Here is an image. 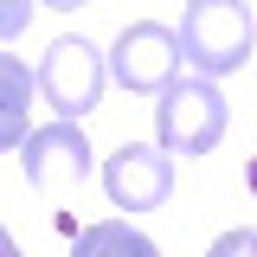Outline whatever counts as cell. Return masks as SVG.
<instances>
[{"label":"cell","mask_w":257,"mask_h":257,"mask_svg":"<svg viewBox=\"0 0 257 257\" xmlns=\"http://www.w3.org/2000/svg\"><path fill=\"white\" fill-rule=\"evenodd\" d=\"M206 257H257V225H238V231L212 238V251H206Z\"/></svg>","instance_id":"9c48e42d"},{"label":"cell","mask_w":257,"mask_h":257,"mask_svg":"<svg viewBox=\"0 0 257 257\" xmlns=\"http://www.w3.org/2000/svg\"><path fill=\"white\" fill-rule=\"evenodd\" d=\"M32 96H39V77L20 52H0V155H13L26 142V116H32Z\"/></svg>","instance_id":"52a82bcc"},{"label":"cell","mask_w":257,"mask_h":257,"mask_svg":"<svg viewBox=\"0 0 257 257\" xmlns=\"http://www.w3.org/2000/svg\"><path fill=\"white\" fill-rule=\"evenodd\" d=\"M225 122H231V109H225L219 84H206V77H174L155 103V148L167 161L180 155H212L225 142Z\"/></svg>","instance_id":"7a4b0ae2"},{"label":"cell","mask_w":257,"mask_h":257,"mask_svg":"<svg viewBox=\"0 0 257 257\" xmlns=\"http://www.w3.org/2000/svg\"><path fill=\"white\" fill-rule=\"evenodd\" d=\"M71 257H161V244L148 238V231H135L128 219H96V225L77 231Z\"/></svg>","instance_id":"ba28073f"},{"label":"cell","mask_w":257,"mask_h":257,"mask_svg":"<svg viewBox=\"0 0 257 257\" xmlns=\"http://www.w3.org/2000/svg\"><path fill=\"white\" fill-rule=\"evenodd\" d=\"M20 161H26V187L58 199V193H77L84 180L96 174V148L84 142L77 122H45V128H26L20 142Z\"/></svg>","instance_id":"5b68a950"},{"label":"cell","mask_w":257,"mask_h":257,"mask_svg":"<svg viewBox=\"0 0 257 257\" xmlns=\"http://www.w3.org/2000/svg\"><path fill=\"white\" fill-rule=\"evenodd\" d=\"M103 193L122 212H155V206L174 199V161L161 148H148V142H122L103 161Z\"/></svg>","instance_id":"8992f818"},{"label":"cell","mask_w":257,"mask_h":257,"mask_svg":"<svg viewBox=\"0 0 257 257\" xmlns=\"http://www.w3.org/2000/svg\"><path fill=\"white\" fill-rule=\"evenodd\" d=\"M103 71H109L122 90H135V96H161L180 77V39H174V26H161V20H128V26L116 32Z\"/></svg>","instance_id":"277c9868"},{"label":"cell","mask_w":257,"mask_h":257,"mask_svg":"<svg viewBox=\"0 0 257 257\" xmlns=\"http://www.w3.org/2000/svg\"><path fill=\"white\" fill-rule=\"evenodd\" d=\"M180 64H193V77H231L238 64L251 58V39H257V20L244 0H193L180 13Z\"/></svg>","instance_id":"6da1fadb"},{"label":"cell","mask_w":257,"mask_h":257,"mask_svg":"<svg viewBox=\"0 0 257 257\" xmlns=\"http://www.w3.org/2000/svg\"><path fill=\"white\" fill-rule=\"evenodd\" d=\"M0 257H26L20 244H13V231H7V225H0Z\"/></svg>","instance_id":"8fae6325"},{"label":"cell","mask_w":257,"mask_h":257,"mask_svg":"<svg viewBox=\"0 0 257 257\" xmlns=\"http://www.w3.org/2000/svg\"><path fill=\"white\" fill-rule=\"evenodd\" d=\"M26 26H32V7H26V0H0V45L20 39Z\"/></svg>","instance_id":"30bf717a"},{"label":"cell","mask_w":257,"mask_h":257,"mask_svg":"<svg viewBox=\"0 0 257 257\" xmlns=\"http://www.w3.org/2000/svg\"><path fill=\"white\" fill-rule=\"evenodd\" d=\"M32 77H39V96L58 109V122H84L96 103H103V84H109L103 52H96L84 32H64V39H52Z\"/></svg>","instance_id":"3957f363"}]
</instances>
